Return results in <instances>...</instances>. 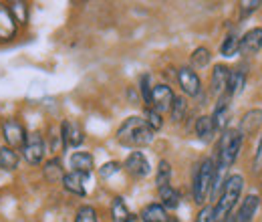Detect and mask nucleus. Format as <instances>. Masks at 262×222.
I'll list each match as a JSON object with an SVG mask.
<instances>
[{
	"label": "nucleus",
	"mask_w": 262,
	"mask_h": 222,
	"mask_svg": "<svg viewBox=\"0 0 262 222\" xmlns=\"http://www.w3.org/2000/svg\"><path fill=\"white\" fill-rule=\"evenodd\" d=\"M154 129L145 124L143 117H127L117 129V142L125 148H143L154 142Z\"/></svg>",
	"instance_id": "f03ea898"
},
{
	"label": "nucleus",
	"mask_w": 262,
	"mask_h": 222,
	"mask_svg": "<svg viewBox=\"0 0 262 222\" xmlns=\"http://www.w3.org/2000/svg\"><path fill=\"white\" fill-rule=\"evenodd\" d=\"M238 49H240V38H238V34H234V32H230L228 36L224 38V43L220 45V53H222L224 57H234V55L238 53Z\"/></svg>",
	"instance_id": "bb28decb"
},
{
	"label": "nucleus",
	"mask_w": 262,
	"mask_h": 222,
	"mask_svg": "<svg viewBox=\"0 0 262 222\" xmlns=\"http://www.w3.org/2000/svg\"><path fill=\"white\" fill-rule=\"evenodd\" d=\"M45 154H47V144H45L42 135L36 133V131L29 133L27 135V142L23 146V156H25V159L29 164H33V166H38L45 159Z\"/></svg>",
	"instance_id": "423d86ee"
},
{
	"label": "nucleus",
	"mask_w": 262,
	"mask_h": 222,
	"mask_svg": "<svg viewBox=\"0 0 262 222\" xmlns=\"http://www.w3.org/2000/svg\"><path fill=\"white\" fill-rule=\"evenodd\" d=\"M258 206H260V198H258L256 194H248V196L242 200V204H240L238 214L234 216V220L236 222H252V218L256 216Z\"/></svg>",
	"instance_id": "9b49d317"
},
{
	"label": "nucleus",
	"mask_w": 262,
	"mask_h": 222,
	"mask_svg": "<svg viewBox=\"0 0 262 222\" xmlns=\"http://www.w3.org/2000/svg\"><path fill=\"white\" fill-rule=\"evenodd\" d=\"M69 164H71V172L85 174V176H89L93 172V168H95V159H93V156L89 152H75L71 156Z\"/></svg>",
	"instance_id": "4468645a"
},
{
	"label": "nucleus",
	"mask_w": 262,
	"mask_h": 222,
	"mask_svg": "<svg viewBox=\"0 0 262 222\" xmlns=\"http://www.w3.org/2000/svg\"><path fill=\"white\" fill-rule=\"evenodd\" d=\"M141 220L143 222H167V210H165L162 204H147L143 210H141Z\"/></svg>",
	"instance_id": "a211bd4d"
},
{
	"label": "nucleus",
	"mask_w": 262,
	"mask_h": 222,
	"mask_svg": "<svg viewBox=\"0 0 262 222\" xmlns=\"http://www.w3.org/2000/svg\"><path fill=\"white\" fill-rule=\"evenodd\" d=\"M169 178H171V166H169V162L162 159L158 164V174H156V186H158V190L169 184Z\"/></svg>",
	"instance_id": "cd10ccee"
},
{
	"label": "nucleus",
	"mask_w": 262,
	"mask_h": 222,
	"mask_svg": "<svg viewBox=\"0 0 262 222\" xmlns=\"http://www.w3.org/2000/svg\"><path fill=\"white\" fill-rule=\"evenodd\" d=\"M192 63L196 67H206L210 63V51L206 47H198L196 51L192 53Z\"/></svg>",
	"instance_id": "2f4dec72"
},
{
	"label": "nucleus",
	"mask_w": 262,
	"mask_h": 222,
	"mask_svg": "<svg viewBox=\"0 0 262 222\" xmlns=\"http://www.w3.org/2000/svg\"><path fill=\"white\" fill-rule=\"evenodd\" d=\"M186 109H188V105H186V99L184 97H176L173 99V103H171V119L173 122H182L184 119V115H186Z\"/></svg>",
	"instance_id": "c85d7f7f"
},
{
	"label": "nucleus",
	"mask_w": 262,
	"mask_h": 222,
	"mask_svg": "<svg viewBox=\"0 0 262 222\" xmlns=\"http://www.w3.org/2000/svg\"><path fill=\"white\" fill-rule=\"evenodd\" d=\"M242 188H244V178L240 174H232L226 178L224 186H222V192L218 196V202L214 206L216 210V218L218 222H222L224 218H228L232 208L238 204L240 196H242Z\"/></svg>",
	"instance_id": "7ed1b4c3"
},
{
	"label": "nucleus",
	"mask_w": 262,
	"mask_h": 222,
	"mask_svg": "<svg viewBox=\"0 0 262 222\" xmlns=\"http://www.w3.org/2000/svg\"><path fill=\"white\" fill-rule=\"evenodd\" d=\"M173 91H171V87L169 85H156L154 89H151V109H156L158 113H162V111H167V109H171V103H173Z\"/></svg>",
	"instance_id": "6e6552de"
},
{
	"label": "nucleus",
	"mask_w": 262,
	"mask_h": 222,
	"mask_svg": "<svg viewBox=\"0 0 262 222\" xmlns=\"http://www.w3.org/2000/svg\"><path fill=\"white\" fill-rule=\"evenodd\" d=\"M87 178H89V176H85V174L69 172V174H65V178H63V186H65V190L71 192V194L85 196V194H87V186H85Z\"/></svg>",
	"instance_id": "2eb2a0df"
},
{
	"label": "nucleus",
	"mask_w": 262,
	"mask_h": 222,
	"mask_svg": "<svg viewBox=\"0 0 262 222\" xmlns=\"http://www.w3.org/2000/svg\"><path fill=\"white\" fill-rule=\"evenodd\" d=\"M242 133L240 129H226L222 139H220V152H218V164H216V174H214V192L222 188V176L230 166L236 162L240 148H242Z\"/></svg>",
	"instance_id": "f257e3e1"
},
{
	"label": "nucleus",
	"mask_w": 262,
	"mask_h": 222,
	"mask_svg": "<svg viewBox=\"0 0 262 222\" xmlns=\"http://www.w3.org/2000/svg\"><path fill=\"white\" fill-rule=\"evenodd\" d=\"M42 176H45V180H47V182H51V184L63 182V178H65V172H63L61 159H57V158L49 159V162L45 164V168H42Z\"/></svg>",
	"instance_id": "f3484780"
},
{
	"label": "nucleus",
	"mask_w": 262,
	"mask_h": 222,
	"mask_svg": "<svg viewBox=\"0 0 262 222\" xmlns=\"http://www.w3.org/2000/svg\"><path fill=\"white\" fill-rule=\"evenodd\" d=\"M125 170L129 172L133 178H145L151 172L149 162H147V158L141 152H131L127 159H125Z\"/></svg>",
	"instance_id": "1a4fd4ad"
},
{
	"label": "nucleus",
	"mask_w": 262,
	"mask_h": 222,
	"mask_svg": "<svg viewBox=\"0 0 262 222\" xmlns=\"http://www.w3.org/2000/svg\"><path fill=\"white\" fill-rule=\"evenodd\" d=\"M178 83H180L182 91L190 97H196L202 91V81H200L196 71L190 67H182L178 71Z\"/></svg>",
	"instance_id": "0eeeda50"
},
{
	"label": "nucleus",
	"mask_w": 262,
	"mask_h": 222,
	"mask_svg": "<svg viewBox=\"0 0 262 222\" xmlns=\"http://www.w3.org/2000/svg\"><path fill=\"white\" fill-rule=\"evenodd\" d=\"M27 129L25 126L18 122V119H14V117H10V119H4L2 122V137H4V146H8V148H23L25 146V142H27Z\"/></svg>",
	"instance_id": "39448f33"
},
{
	"label": "nucleus",
	"mask_w": 262,
	"mask_h": 222,
	"mask_svg": "<svg viewBox=\"0 0 262 222\" xmlns=\"http://www.w3.org/2000/svg\"><path fill=\"white\" fill-rule=\"evenodd\" d=\"M8 10H10L12 18L16 21V25H27V21H29V4L27 2H10Z\"/></svg>",
	"instance_id": "a878e982"
},
{
	"label": "nucleus",
	"mask_w": 262,
	"mask_h": 222,
	"mask_svg": "<svg viewBox=\"0 0 262 222\" xmlns=\"http://www.w3.org/2000/svg\"><path fill=\"white\" fill-rule=\"evenodd\" d=\"M222 222H236V220H234V216H228V218H224Z\"/></svg>",
	"instance_id": "4c0bfd02"
},
{
	"label": "nucleus",
	"mask_w": 262,
	"mask_h": 222,
	"mask_svg": "<svg viewBox=\"0 0 262 222\" xmlns=\"http://www.w3.org/2000/svg\"><path fill=\"white\" fill-rule=\"evenodd\" d=\"M75 222H97V210L93 206H81L77 210Z\"/></svg>",
	"instance_id": "7c9ffc66"
},
{
	"label": "nucleus",
	"mask_w": 262,
	"mask_h": 222,
	"mask_svg": "<svg viewBox=\"0 0 262 222\" xmlns=\"http://www.w3.org/2000/svg\"><path fill=\"white\" fill-rule=\"evenodd\" d=\"M230 79V69L226 65H216L212 71V91L216 95H220L222 91H226Z\"/></svg>",
	"instance_id": "dca6fc26"
},
{
	"label": "nucleus",
	"mask_w": 262,
	"mask_h": 222,
	"mask_svg": "<svg viewBox=\"0 0 262 222\" xmlns=\"http://www.w3.org/2000/svg\"><path fill=\"white\" fill-rule=\"evenodd\" d=\"M111 216H113V220L115 222H133V214H131V210L127 208V204H125V200L121 198V196H117V198H113V204H111Z\"/></svg>",
	"instance_id": "6ab92c4d"
},
{
	"label": "nucleus",
	"mask_w": 262,
	"mask_h": 222,
	"mask_svg": "<svg viewBox=\"0 0 262 222\" xmlns=\"http://www.w3.org/2000/svg\"><path fill=\"white\" fill-rule=\"evenodd\" d=\"M194 222H218L214 206H204V208L198 212V216H196V220Z\"/></svg>",
	"instance_id": "473e14b6"
},
{
	"label": "nucleus",
	"mask_w": 262,
	"mask_h": 222,
	"mask_svg": "<svg viewBox=\"0 0 262 222\" xmlns=\"http://www.w3.org/2000/svg\"><path fill=\"white\" fill-rule=\"evenodd\" d=\"M121 170V166L117 164V162H107L105 166H101V170H99V176L101 178H111L113 174H117Z\"/></svg>",
	"instance_id": "72a5a7b5"
},
{
	"label": "nucleus",
	"mask_w": 262,
	"mask_h": 222,
	"mask_svg": "<svg viewBox=\"0 0 262 222\" xmlns=\"http://www.w3.org/2000/svg\"><path fill=\"white\" fill-rule=\"evenodd\" d=\"M244 83H246V73H244V71H230L228 87H226L228 95H238V93H242Z\"/></svg>",
	"instance_id": "393cba45"
},
{
	"label": "nucleus",
	"mask_w": 262,
	"mask_h": 222,
	"mask_svg": "<svg viewBox=\"0 0 262 222\" xmlns=\"http://www.w3.org/2000/svg\"><path fill=\"white\" fill-rule=\"evenodd\" d=\"M18 154L12 150V148H8V146H0V170H6V172H12V170H16L18 168Z\"/></svg>",
	"instance_id": "4be33fe9"
},
{
	"label": "nucleus",
	"mask_w": 262,
	"mask_h": 222,
	"mask_svg": "<svg viewBox=\"0 0 262 222\" xmlns=\"http://www.w3.org/2000/svg\"><path fill=\"white\" fill-rule=\"evenodd\" d=\"M61 135H63V144L69 146V148H77V146H81V144H83V139H85L83 127L79 126L77 122H71V119L63 122Z\"/></svg>",
	"instance_id": "9d476101"
},
{
	"label": "nucleus",
	"mask_w": 262,
	"mask_h": 222,
	"mask_svg": "<svg viewBox=\"0 0 262 222\" xmlns=\"http://www.w3.org/2000/svg\"><path fill=\"white\" fill-rule=\"evenodd\" d=\"M262 2L260 0H254V2H240V8H242V14H250V12H254L258 6H260Z\"/></svg>",
	"instance_id": "c9c22d12"
},
{
	"label": "nucleus",
	"mask_w": 262,
	"mask_h": 222,
	"mask_svg": "<svg viewBox=\"0 0 262 222\" xmlns=\"http://www.w3.org/2000/svg\"><path fill=\"white\" fill-rule=\"evenodd\" d=\"M254 166H256V170H262V135H260V142H258L256 156H254Z\"/></svg>",
	"instance_id": "e433bc0d"
},
{
	"label": "nucleus",
	"mask_w": 262,
	"mask_h": 222,
	"mask_svg": "<svg viewBox=\"0 0 262 222\" xmlns=\"http://www.w3.org/2000/svg\"><path fill=\"white\" fill-rule=\"evenodd\" d=\"M160 200H162V206L165 210L167 208H178L180 206V192L176 190L171 184H167L164 188H160Z\"/></svg>",
	"instance_id": "b1692460"
},
{
	"label": "nucleus",
	"mask_w": 262,
	"mask_h": 222,
	"mask_svg": "<svg viewBox=\"0 0 262 222\" xmlns=\"http://www.w3.org/2000/svg\"><path fill=\"white\" fill-rule=\"evenodd\" d=\"M228 97H222L220 101H218V105H216V109H214V113L210 115L212 117V122H214V127L216 129H222V127H226L228 124Z\"/></svg>",
	"instance_id": "5701e85b"
},
{
	"label": "nucleus",
	"mask_w": 262,
	"mask_h": 222,
	"mask_svg": "<svg viewBox=\"0 0 262 222\" xmlns=\"http://www.w3.org/2000/svg\"><path fill=\"white\" fill-rule=\"evenodd\" d=\"M214 174H216L214 159L206 158L198 166L196 176H194V200L198 204H204L206 198L214 190Z\"/></svg>",
	"instance_id": "20e7f679"
},
{
	"label": "nucleus",
	"mask_w": 262,
	"mask_h": 222,
	"mask_svg": "<svg viewBox=\"0 0 262 222\" xmlns=\"http://www.w3.org/2000/svg\"><path fill=\"white\" fill-rule=\"evenodd\" d=\"M145 124L151 127L154 131H158V129H162L164 126V119H162V113H158L156 109H151V107H147L145 109Z\"/></svg>",
	"instance_id": "c756f323"
},
{
	"label": "nucleus",
	"mask_w": 262,
	"mask_h": 222,
	"mask_svg": "<svg viewBox=\"0 0 262 222\" xmlns=\"http://www.w3.org/2000/svg\"><path fill=\"white\" fill-rule=\"evenodd\" d=\"M262 49V29H252L240 38V53L242 55H256Z\"/></svg>",
	"instance_id": "ddd939ff"
},
{
	"label": "nucleus",
	"mask_w": 262,
	"mask_h": 222,
	"mask_svg": "<svg viewBox=\"0 0 262 222\" xmlns=\"http://www.w3.org/2000/svg\"><path fill=\"white\" fill-rule=\"evenodd\" d=\"M16 31H18V25H16V21L12 18L8 6L0 2V41H10V38H14Z\"/></svg>",
	"instance_id": "f8f14e48"
},
{
	"label": "nucleus",
	"mask_w": 262,
	"mask_h": 222,
	"mask_svg": "<svg viewBox=\"0 0 262 222\" xmlns=\"http://www.w3.org/2000/svg\"><path fill=\"white\" fill-rule=\"evenodd\" d=\"M260 124H262V111L260 109H252V111H248V113L242 117V122H240V133H242V135L254 133Z\"/></svg>",
	"instance_id": "aec40b11"
},
{
	"label": "nucleus",
	"mask_w": 262,
	"mask_h": 222,
	"mask_svg": "<svg viewBox=\"0 0 262 222\" xmlns=\"http://www.w3.org/2000/svg\"><path fill=\"white\" fill-rule=\"evenodd\" d=\"M141 91H143V101L149 105L151 103V87H149V75L141 77Z\"/></svg>",
	"instance_id": "f704fd0d"
},
{
	"label": "nucleus",
	"mask_w": 262,
	"mask_h": 222,
	"mask_svg": "<svg viewBox=\"0 0 262 222\" xmlns=\"http://www.w3.org/2000/svg\"><path fill=\"white\" fill-rule=\"evenodd\" d=\"M216 133V127H214V122L210 115H202L196 119V135L202 139V142H210Z\"/></svg>",
	"instance_id": "412c9836"
}]
</instances>
